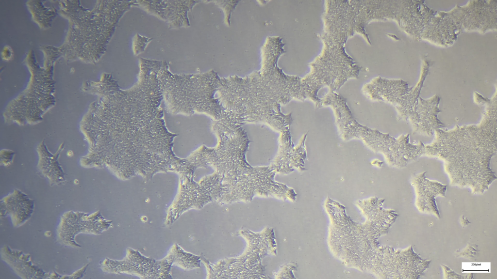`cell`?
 Wrapping results in <instances>:
<instances>
[{"instance_id":"cell-1","label":"cell","mask_w":497,"mask_h":279,"mask_svg":"<svg viewBox=\"0 0 497 279\" xmlns=\"http://www.w3.org/2000/svg\"><path fill=\"white\" fill-rule=\"evenodd\" d=\"M434 135L422 156L442 160L451 185L469 187L473 193L486 190L497 178L490 167L497 152L496 111L485 113L477 124L437 129Z\"/></svg>"}]
</instances>
